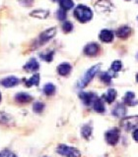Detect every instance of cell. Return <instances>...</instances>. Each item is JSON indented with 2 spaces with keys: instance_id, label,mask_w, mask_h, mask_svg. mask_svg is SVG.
Here are the masks:
<instances>
[{
  "instance_id": "obj_5",
  "label": "cell",
  "mask_w": 138,
  "mask_h": 157,
  "mask_svg": "<svg viewBox=\"0 0 138 157\" xmlns=\"http://www.w3.org/2000/svg\"><path fill=\"white\" fill-rule=\"evenodd\" d=\"M105 137H106L107 142L110 145H116L118 142V140H120V130H118L117 128H113V129L108 130L106 132Z\"/></svg>"
},
{
  "instance_id": "obj_29",
  "label": "cell",
  "mask_w": 138,
  "mask_h": 157,
  "mask_svg": "<svg viewBox=\"0 0 138 157\" xmlns=\"http://www.w3.org/2000/svg\"><path fill=\"white\" fill-rule=\"evenodd\" d=\"M56 16L58 18L59 21H65V19H66V12H65V10L64 9H59L57 13H56Z\"/></svg>"
},
{
  "instance_id": "obj_6",
  "label": "cell",
  "mask_w": 138,
  "mask_h": 157,
  "mask_svg": "<svg viewBox=\"0 0 138 157\" xmlns=\"http://www.w3.org/2000/svg\"><path fill=\"white\" fill-rule=\"evenodd\" d=\"M55 33H56L55 28H51V29H47V31H44L43 33H42L41 36H39L38 45H43V44L47 42L48 40H51V39L55 36Z\"/></svg>"
},
{
  "instance_id": "obj_10",
  "label": "cell",
  "mask_w": 138,
  "mask_h": 157,
  "mask_svg": "<svg viewBox=\"0 0 138 157\" xmlns=\"http://www.w3.org/2000/svg\"><path fill=\"white\" fill-rule=\"evenodd\" d=\"M123 102L128 106H135L138 104V101L135 100L134 92H132V91H128L125 93L124 97H123Z\"/></svg>"
},
{
  "instance_id": "obj_25",
  "label": "cell",
  "mask_w": 138,
  "mask_h": 157,
  "mask_svg": "<svg viewBox=\"0 0 138 157\" xmlns=\"http://www.w3.org/2000/svg\"><path fill=\"white\" fill-rule=\"evenodd\" d=\"M43 109H44V104L43 102L38 101L33 105V110L36 113H42L43 111Z\"/></svg>"
},
{
  "instance_id": "obj_35",
  "label": "cell",
  "mask_w": 138,
  "mask_h": 157,
  "mask_svg": "<svg viewBox=\"0 0 138 157\" xmlns=\"http://www.w3.org/2000/svg\"><path fill=\"white\" fill-rule=\"evenodd\" d=\"M52 1H57V0H52Z\"/></svg>"
},
{
  "instance_id": "obj_17",
  "label": "cell",
  "mask_w": 138,
  "mask_h": 157,
  "mask_svg": "<svg viewBox=\"0 0 138 157\" xmlns=\"http://www.w3.org/2000/svg\"><path fill=\"white\" fill-rule=\"evenodd\" d=\"M93 107L94 110L98 113H104L105 112V105H104V101L102 98L97 97L95 101L93 102Z\"/></svg>"
},
{
  "instance_id": "obj_23",
  "label": "cell",
  "mask_w": 138,
  "mask_h": 157,
  "mask_svg": "<svg viewBox=\"0 0 138 157\" xmlns=\"http://www.w3.org/2000/svg\"><path fill=\"white\" fill-rule=\"evenodd\" d=\"M32 17H36V18H39V19H44L48 16V11H43V10H38V11H34L33 13H31Z\"/></svg>"
},
{
  "instance_id": "obj_38",
  "label": "cell",
  "mask_w": 138,
  "mask_h": 157,
  "mask_svg": "<svg viewBox=\"0 0 138 157\" xmlns=\"http://www.w3.org/2000/svg\"><path fill=\"white\" fill-rule=\"evenodd\" d=\"M137 20H138V17H137Z\"/></svg>"
},
{
  "instance_id": "obj_36",
  "label": "cell",
  "mask_w": 138,
  "mask_h": 157,
  "mask_svg": "<svg viewBox=\"0 0 138 157\" xmlns=\"http://www.w3.org/2000/svg\"><path fill=\"white\" fill-rule=\"evenodd\" d=\"M136 1H137V3H138V0H136Z\"/></svg>"
},
{
  "instance_id": "obj_13",
  "label": "cell",
  "mask_w": 138,
  "mask_h": 157,
  "mask_svg": "<svg viewBox=\"0 0 138 157\" xmlns=\"http://www.w3.org/2000/svg\"><path fill=\"white\" fill-rule=\"evenodd\" d=\"M39 65L34 58L30 59V61L24 66V69L28 72H36L39 70Z\"/></svg>"
},
{
  "instance_id": "obj_8",
  "label": "cell",
  "mask_w": 138,
  "mask_h": 157,
  "mask_svg": "<svg viewBox=\"0 0 138 157\" xmlns=\"http://www.w3.org/2000/svg\"><path fill=\"white\" fill-rule=\"evenodd\" d=\"M79 97L81 98V100L83 101L84 104L87 106H90L91 104H93V102L95 101L97 95L93 92H81L80 94H79Z\"/></svg>"
},
{
  "instance_id": "obj_14",
  "label": "cell",
  "mask_w": 138,
  "mask_h": 157,
  "mask_svg": "<svg viewBox=\"0 0 138 157\" xmlns=\"http://www.w3.org/2000/svg\"><path fill=\"white\" fill-rule=\"evenodd\" d=\"M32 99H33V97L26 92L17 93L16 96H15V100L19 103H29L32 101Z\"/></svg>"
},
{
  "instance_id": "obj_21",
  "label": "cell",
  "mask_w": 138,
  "mask_h": 157,
  "mask_svg": "<svg viewBox=\"0 0 138 157\" xmlns=\"http://www.w3.org/2000/svg\"><path fill=\"white\" fill-rule=\"evenodd\" d=\"M55 86L53 85V83H47L46 86H44L43 87V92H44V94L47 95V96H51V95H53L54 94V92H55Z\"/></svg>"
},
{
  "instance_id": "obj_28",
  "label": "cell",
  "mask_w": 138,
  "mask_h": 157,
  "mask_svg": "<svg viewBox=\"0 0 138 157\" xmlns=\"http://www.w3.org/2000/svg\"><path fill=\"white\" fill-rule=\"evenodd\" d=\"M39 57H41L42 59H43V60L47 61V62H51L52 58H53V52L51 51V52H48L47 54H41Z\"/></svg>"
},
{
  "instance_id": "obj_34",
  "label": "cell",
  "mask_w": 138,
  "mask_h": 157,
  "mask_svg": "<svg viewBox=\"0 0 138 157\" xmlns=\"http://www.w3.org/2000/svg\"><path fill=\"white\" fill-rule=\"evenodd\" d=\"M0 101H1V93H0Z\"/></svg>"
},
{
  "instance_id": "obj_22",
  "label": "cell",
  "mask_w": 138,
  "mask_h": 157,
  "mask_svg": "<svg viewBox=\"0 0 138 157\" xmlns=\"http://www.w3.org/2000/svg\"><path fill=\"white\" fill-rule=\"evenodd\" d=\"M59 4L62 9L66 10H70L73 6H74V3L72 0H59Z\"/></svg>"
},
{
  "instance_id": "obj_39",
  "label": "cell",
  "mask_w": 138,
  "mask_h": 157,
  "mask_svg": "<svg viewBox=\"0 0 138 157\" xmlns=\"http://www.w3.org/2000/svg\"><path fill=\"white\" fill-rule=\"evenodd\" d=\"M15 157H16V156H15Z\"/></svg>"
},
{
  "instance_id": "obj_26",
  "label": "cell",
  "mask_w": 138,
  "mask_h": 157,
  "mask_svg": "<svg viewBox=\"0 0 138 157\" xmlns=\"http://www.w3.org/2000/svg\"><path fill=\"white\" fill-rule=\"evenodd\" d=\"M121 68H122V63L120 61H118V60H116V61H113L112 64V70L113 72H118V71H120L121 70Z\"/></svg>"
},
{
  "instance_id": "obj_2",
  "label": "cell",
  "mask_w": 138,
  "mask_h": 157,
  "mask_svg": "<svg viewBox=\"0 0 138 157\" xmlns=\"http://www.w3.org/2000/svg\"><path fill=\"white\" fill-rule=\"evenodd\" d=\"M100 68H101V64H98V65L93 66L92 68L89 69V70L85 73V75L83 76L82 80L79 82L78 86L80 87V88L85 87L88 85V83L93 80V78L97 75L98 72L100 71Z\"/></svg>"
},
{
  "instance_id": "obj_11",
  "label": "cell",
  "mask_w": 138,
  "mask_h": 157,
  "mask_svg": "<svg viewBox=\"0 0 138 157\" xmlns=\"http://www.w3.org/2000/svg\"><path fill=\"white\" fill-rule=\"evenodd\" d=\"M125 114H126V108L124 107V105L121 104V103L116 104V107L112 109V115L116 117L121 118V117H124Z\"/></svg>"
},
{
  "instance_id": "obj_20",
  "label": "cell",
  "mask_w": 138,
  "mask_h": 157,
  "mask_svg": "<svg viewBox=\"0 0 138 157\" xmlns=\"http://www.w3.org/2000/svg\"><path fill=\"white\" fill-rule=\"evenodd\" d=\"M92 131H93V128L89 125H85L81 130V134L82 136L84 137L85 140H89L92 136Z\"/></svg>"
},
{
  "instance_id": "obj_7",
  "label": "cell",
  "mask_w": 138,
  "mask_h": 157,
  "mask_svg": "<svg viewBox=\"0 0 138 157\" xmlns=\"http://www.w3.org/2000/svg\"><path fill=\"white\" fill-rule=\"evenodd\" d=\"M100 51V46L98 45L97 43L95 42H92V43H89L85 46L84 48V54L87 56H96L97 54Z\"/></svg>"
},
{
  "instance_id": "obj_37",
  "label": "cell",
  "mask_w": 138,
  "mask_h": 157,
  "mask_svg": "<svg viewBox=\"0 0 138 157\" xmlns=\"http://www.w3.org/2000/svg\"><path fill=\"white\" fill-rule=\"evenodd\" d=\"M43 157H47V156H43Z\"/></svg>"
},
{
  "instance_id": "obj_15",
  "label": "cell",
  "mask_w": 138,
  "mask_h": 157,
  "mask_svg": "<svg viewBox=\"0 0 138 157\" xmlns=\"http://www.w3.org/2000/svg\"><path fill=\"white\" fill-rule=\"evenodd\" d=\"M57 72L60 76H67L71 72V65L68 63H62L57 67Z\"/></svg>"
},
{
  "instance_id": "obj_19",
  "label": "cell",
  "mask_w": 138,
  "mask_h": 157,
  "mask_svg": "<svg viewBox=\"0 0 138 157\" xmlns=\"http://www.w3.org/2000/svg\"><path fill=\"white\" fill-rule=\"evenodd\" d=\"M39 74H36V75L32 76V78H30L29 80H26L25 78L24 80V82L25 85H26V86L30 87V86H39Z\"/></svg>"
},
{
  "instance_id": "obj_4",
  "label": "cell",
  "mask_w": 138,
  "mask_h": 157,
  "mask_svg": "<svg viewBox=\"0 0 138 157\" xmlns=\"http://www.w3.org/2000/svg\"><path fill=\"white\" fill-rule=\"evenodd\" d=\"M120 126L125 131H134L138 129V116L123 118L120 121Z\"/></svg>"
},
{
  "instance_id": "obj_1",
  "label": "cell",
  "mask_w": 138,
  "mask_h": 157,
  "mask_svg": "<svg viewBox=\"0 0 138 157\" xmlns=\"http://www.w3.org/2000/svg\"><path fill=\"white\" fill-rule=\"evenodd\" d=\"M74 16L81 23H87L93 18L92 10L85 5H78L74 10Z\"/></svg>"
},
{
  "instance_id": "obj_32",
  "label": "cell",
  "mask_w": 138,
  "mask_h": 157,
  "mask_svg": "<svg viewBox=\"0 0 138 157\" xmlns=\"http://www.w3.org/2000/svg\"><path fill=\"white\" fill-rule=\"evenodd\" d=\"M132 136H133V140H134L136 142H138V129L134 130V132H133V134H132Z\"/></svg>"
},
{
  "instance_id": "obj_16",
  "label": "cell",
  "mask_w": 138,
  "mask_h": 157,
  "mask_svg": "<svg viewBox=\"0 0 138 157\" xmlns=\"http://www.w3.org/2000/svg\"><path fill=\"white\" fill-rule=\"evenodd\" d=\"M116 95H117V92H116V90H115V88H110L108 91H107V93L105 95L103 96V98L105 99L108 103H112L113 101H115V99L116 98Z\"/></svg>"
},
{
  "instance_id": "obj_27",
  "label": "cell",
  "mask_w": 138,
  "mask_h": 157,
  "mask_svg": "<svg viewBox=\"0 0 138 157\" xmlns=\"http://www.w3.org/2000/svg\"><path fill=\"white\" fill-rule=\"evenodd\" d=\"M72 29H73V25L70 23V22H68V21H65L63 23L62 25V31L64 33H70L72 31Z\"/></svg>"
},
{
  "instance_id": "obj_9",
  "label": "cell",
  "mask_w": 138,
  "mask_h": 157,
  "mask_svg": "<svg viewBox=\"0 0 138 157\" xmlns=\"http://www.w3.org/2000/svg\"><path fill=\"white\" fill-rule=\"evenodd\" d=\"M0 83H1L4 87H13L19 83V78L14 76H11V77L3 78V80L0 82Z\"/></svg>"
},
{
  "instance_id": "obj_18",
  "label": "cell",
  "mask_w": 138,
  "mask_h": 157,
  "mask_svg": "<svg viewBox=\"0 0 138 157\" xmlns=\"http://www.w3.org/2000/svg\"><path fill=\"white\" fill-rule=\"evenodd\" d=\"M130 33H131V29L129 27L123 26V27H120L116 31V36L120 38H127L128 36H129Z\"/></svg>"
},
{
  "instance_id": "obj_33",
  "label": "cell",
  "mask_w": 138,
  "mask_h": 157,
  "mask_svg": "<svg viewBox=\"0 0 138 157\" xmlns=\"http://www.w3.org/2000/svg\"><path fill=\"white\" fill-rule=\"evenodd\" d=\"M136 81L138 82V74H137V76H136Z\"/></svg>"
},
{
  "instance_id": "obj_31",
  "label": "cell",
  "mask_w": 138,
  "mask_h": 157,
  "mask_svg": "<svg viewBox=\"0 0 138 157\" xmlns=\"http://www.w3.org/2000/svg\"><path fill=\"white\" fill-rule=\"evenodd\" d=\"M0 157H15V155L8 149L0 151Z\"/></svg>"
},
{
  "instance_id": "obj_30",
  "label": "cell",
  "mask_w": 138,
  "mask_h": 157,
  "mask_svg": "<svg viewBox=\"0 0 138 157\" xmlns=\"http://www.w3.org/2000/svg\"><path fill=\"white\" fill-rule=\"evenodd\" d=\"M10 120V116L5 113H0V123L1 124H6Z\"/></svg>"
},
{
  "instance_id": "obj_3",
  "label": "cell",
  "mask_w": 138,
  "mask_h": 157,
  "mask_svg": "<svg viewBox=\"0 0 138 157\" xmlns=\"http://www.w3.org/2000/svg\"><path fill=\"white\" fill-rule=\"evenodd\" d=\"M56 151H57V153H59L60 155L66 156V157H80L81 156V152L77 148L65 145V144L58 145Z\"/></svg>"
},
{
  "instance_id": "obj_12",
  "label": "cell",
  "mask_w": 138,
  "mask_h": 157,
  "mask_svg": "<svg viewBox=\"0 0 138 157\" xmlns=\"http://www.w3.org/2000/svg\"><path fill=\"white\" fill-rule=\"evenodd\" d=\"M100 39L103 42H111L113 39V33L110 29H103L100 33Z\"/></svg>"
},
{
  "instance_id": "obj_24",
  "label": "cell",
  "mask_w": 138,
  "mask_h": 157,
  "mask_svg": "<svg viewBox=\"0 0 138 157\" xmlns=\"http://www.w3.org/2000/svg\"><path fill=\"white\" fill-rule=\"evenodd\" d=\"M100 78H101V81H102L103 82H105L106 85H110V83L112 82V76H111L108 72H104V73H102V74H101V76H100Z\"/></svg>"
}]
</instances>
